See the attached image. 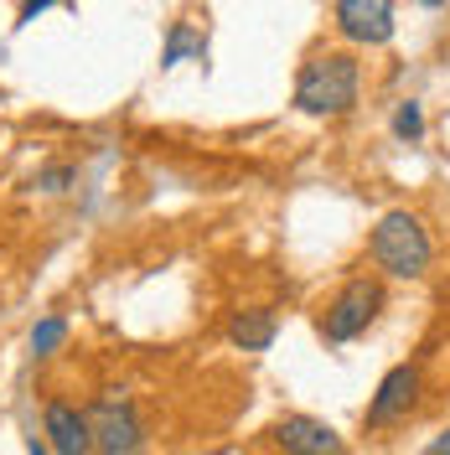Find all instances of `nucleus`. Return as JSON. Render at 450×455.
Returning a JSON list of instances; mask_svg holds the SVG:
<instances>
[{"mask_svg":"<svg viewBox=\"0 0 450 455\" xmlns=\"http://www.w3.org/2000/svg\"><path fill=\"white\" fill-rule=\"evenodd\" d=\"M358 93H363V68L352 52H316L306 57L301 78H295V109L310 119H342V114L358 109Z\"/></svg>","mask_w":450,"mask_h":455,"instance_id":"1","label":"nucleus"},{"mask_svg":"<svg viewBox=\"0 0 450 455\" xmlns=\"http://www.w3.org/2000/svg\"><path fill=\"white\" fill-rule=\"evenodd\" d=\"M367 254L394 280H420L424 269H430V259H435V243H430V233H424V223L414 212L394 207V212L378 218L373 238H367Z\"/></svg>","mask_w":450,"mask_h":455,"instance_id":"2","label":"nucleus"},{"mask_svg":"<svg viewBox=\"0 0 450 455\" xmlns=\"http://www.w3.org/2000/svg\"><path fill=\"white\" fill-rule=\"evenodd\" d=\"M88 429H93V451L99 455H145V419L135 398L104 388L88 409Z\"/></svg>","mask_w":450,"mask_h":455,"instance_id":"3","label":"nucleus"},{"mask_svg":"<svg viewBox=\"0 0 450 455\" xmlns=\"http://www.w3.org/2000/svg\"><path fill=\"white\" fill-rule=\"evenodd\" d=\"M378 311H383V284L378 280H347L337 290V300L326 306V315H321V337L326 341H358L378 321Z\"/></svg>","mask_w":450,"mask_h":455,"instance_id":"4","label":"nucleus"},{"mask_svg":"<svg viewBox=\"0 0 450 455\" xmlns=\"http://www.w3.org/2000/svg\"><path fill=\"white\" fill-rule=\"evenodd\" d=\"M420 388H424L420 363H398V368H389L383 372V383H378V394L367 398V429L398 425V419L420 403Z\"/></svg>","mask_w":450,"mask_h":455,"instance_id":"5","label":"nucleus"},{"mask_svg":"<svg viewBox=\"0 0 450 455\" xmlns=\"http://www.w3.org/2000/svg\"><path fill=\"white\" fill-rule=\"evenodd\" d=\"M337 31L352 47L394 42V0H337Z\"/></svg>","mask_w":450,"mask_h":455,"instance_id":"6","label":"nucleus"},{"mask_svg":"<svg viewBox=\"0 0 450 455\" xmlns=\"http://www.w3.org/2000/svg\"><path fill=\"white\" fill-rule=\"evenodd\" d=\"M275 445L285 455H347L337 429L326 419H310V414H285L275 425Z\"/></svg>","mask_w":450,"mask_h":455,"instance_id":"7","label":"nucleus"},{"mask_svg":"<svg viewBox=\"0 0 450 455\" xmlns=\"http://www.w3.org/2000/svg\"><path fill=\"white\" fill-rule=\"evenodd\" d=\"M42 429H47L52 455H93V429H88V414H78L73 403L52 398V403H47V414H42Z\"/></svg>","mask_w":450,"mask_h":455,"instance_id":"8","label":"nucleus"},{"mask_svg":"<svg viewBox=\"0 0 450 455\" xmlns=\"http://www.w3.org/2000/svg\"><path fill=\"white\" fill-rule=\"evenodd\" d=\"M275 331H280L275 311L253 306V311H238V315H233L228 341H233V347H244V352H269V347H275Z\"/></svg>","mask_w":450,"mask_h":455,"instance_id":"9","label":"nucleus"},{"mask_svg":"<svg viewBox=\"0 0 450 455\" xmlns=\"http://www.w3.org/2000/svg\"><path fill=\"white\" fill-rule=\"evenodd\" d=\"M187 52H207V42H202L197 31L187 27V21H176V27H171V42H166V52H161V68H176V62H181V57Z\"/></svg>","mask_w":450,"mask_h":455,"instance_id":"10","label":"nucleus"},{"mask_svg":"<svg viewBox=\"0 0 450 455\" xmlns=\"http://www.w3.org/2000/svg\"><path fill=\"white\" fill-rule=\"evenodd\" d=\"M62 341H68V321H62V315H42V321L31 326V352H36V357H52Z\"/></svg>","mask_w":450,"mask_h":455,"instance_id":"11","label":"nucleus"},{"mask_svg":"<svg viewBox=\"0 0 450 455\" xmlns=\"http://www.w3.org/2000/svg\"><path fill=\"white\" fill-rule=\"evenodd\" d=\"M394 135L398 140H409V145L424 140V109L414 104V99H404V104L394 109Z\"/></svg>","mask_w":450,"mask_h":455,"instance_id":"12","label":"nucleus"},{"mask_svg":"<svg viewBox=\"0 0 450 455\" xmlns=\"http://www.w3.org/2000/svg\"><path fill=\"white\" fill-rule=\"evenodd\" d=\"M73 181H78V171L73 166H42L36 171V187H42V192H68Z\"/></svg>","mask_w":450,"mask_h":455,"instance_id":"13","label":"nucleus"},{"mask_svg":"<svg viewBox=\"0 0 450 455\" xmlns=\"http://www.w3.org/2000/svg\"><path fill=\"white\" fill-rule=\"evenodd\" d=\"M47 5H57V0H21V27H31V21H36Z\"/></svg>","mask_w":450,"mask_h":455,"instance_id":"14","label":"nucleus"},{"mask_svg":"<svg viewBox=\"0 0 450 455\" xmlns=\"http://www.w3.org/2000/svg\"><path fill=\"white\" fill-rule=\"evenodd\" d=\"M420 455H450V429H440V435H435V440H430Z\"/></svg>","mask_w":450,"mask_h":455,"instance_id":"15","label":"nucleus"},{"mask_svg":"<svg viewBox=\"0 0 450 455\" xmlns=\"http://www.w3.org/2000/svg\"><path fill=\"white\" fill-rule=\"evenodd\" d=\"M27 451H31V455H52V445H47V440H31Z\"/></svg>","mask_w":450,"mask_h":455,"instance_id":"16","label":"nucleus"},{"mask_svg":"<svg viewBox=\"0 0 450 455\" xmlns=\"http://www.w3.org/2000/svg\"><path fill=\"white\" fill-rule=\"evenodd\" d=\"M424 5H446V0H424Z\"/></svg>","mask_w":450,"mask_h":455,"instance_id":"17","label":"nucleus"}]
</instances>
